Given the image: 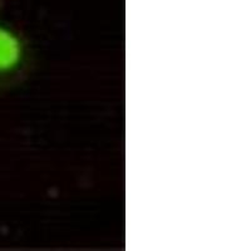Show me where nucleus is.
Instances as JSON below:
<instances>
[{"mask_svg": "<svg viewBox=\"0 0 251 251\" xmlns=\"http://www.w3.org/2000/svg\"><path fill=\"white\" fill-rule=\"evenodd\" d=\"M22 58L19 40L6 29L0 28V72H8L17 67Z\"/></svg>", "mask_w": 251, "mask_h": 251, "instance_id": "1", "label": "nucleus"}]
</instances>
